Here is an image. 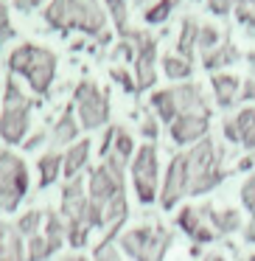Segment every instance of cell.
<instances>
[{"label":"cell","mask_w":255,"mask_h":261,"mask_svg":"<svg viewBox=\"0 0 255 261\" xmlns=\"http://www.w3.org/2000/svg\"><path fill=\"white\" fill-rule=\"evenodd\" d=\"M45 138H48V132L40 129L37 135H29V138H25V141H23V149H25V152H34L37 146H42V143H45Z\"/></svg>","instance_id":"obj_38"},{"label":"cell","mask_w":255,"mask_h":261,"mask_svg":"<svg viewBox=\"0 0 255 261\" xmlns=\"http://www.w3.org/2000/svg\"><path fill=\"white\" fill-rule=\"evenodd\" d=\"M42 222H45V214H42V211H37V208L25 211V214L17 219L14 230H17L23 239H31V236H37V233H42Z\"/></svg>","instance_id":"obj_27"},{"label":"cell","mask_w":255,"mask_h":261,"mask_svg":"<svg viewBox=\"0 0 255 261\" xmlns=\"http://www.w3.org/2000/svg\"><path fill=\"white\" fill-rule=\"evenodd\" d=\"M174 9H177V0H157L152 9L143 12V20H146L149 25H160V23H165V20L171 17Z\"/></svg>","instance_id":"obj_29"},{"label":"cell","mask_w":255,"mask_h":261,"mask_svg":"<svg viewBox=\"0 0 255 261\" xmlns=\"http://www.w3.org/2000/svg\"><path fill=\"white\" fill-rule=\"evenodd\" d=\"M48 0H14V9L17 12H23V14H29V12H34V9H42Z\"/></svg>","instance_id":"obj_40"},{"label":"cell","mask_w":255,"mask_h":261,"mask_svg":"<svg viewBox=\"0 0 255 261\" xmlns=\"http://www.w3.org/2000/svg\"><path fill=\"white\" fill-rule=\"evenodd\" d=\"M37 171H40V188H48L59 180L62 174V154L59 152H45L37 163Z\"/></svg>","instance_id":"obj_22"},{"label":"cell","mask_w":255,"mask_h":261,"mask_svg":"<svg viewBox=\"0 0 255 261\" xmlns=\"http://www.w3.org/2000/svg\"><path fill=\"white\" fill-rule=\"evenodd\" d=\"M244 261H247V258H244Z\"/></svg>","instance_id":"obj_49"},{"label":"cell","mask_w":255,"mask_h":261,"mask_svg":"<svg viewBox=\"0 0 255 261\" xmlns=\"http://www.w3.org/2000/svg\"><path fill=\"white\" fill-rule=\"evenodd\" d=\"M185 154V174H188V194L191 197H202L210 188H216L224 180V171L219 166V152L210 138H202L193 143Z\"/></svg>","instance_id":"obj_2"},{"label":"cell","mask_w":255,"mask_h":261,"mask_svg":"<svg viewBox=\"0 0 255 261\" xmlns=\"http://www.w3.org/2000/svg\"><path fill=\"white\" fill-rule=\"evenodd\" d=\"M3 110H0V138L6 143H23L25 135H29L31 126V110H34V101L20 90V85L14 82V76L6 79V87H3Z\"/></svg>","instance_id":"obj_3"},{"label":"cell","mask_w":255,"mask_h":261,"mask_svg":"<svg viewBox=\"0 0 255 261\" xmlns=\"http://www.w3.org/2000/svg\"><path fill=\"white\" fill-rule=\"evenodd\" d=\"M193 3H196V0H193Z\"/></svg>","instance_id":"obj_48"},{"label":"cell","mask_w":255,"mask_h":261,"mask_svg":"<svg viewBox=\"0 0 255 261\" xmlns=\"http://www.w3.org/2000/svg\"><path fill=\"white\" fill-rule=\"evenodd\" d=\"M210 87H213V96H216V104L221 110L233 107L238 101V90H241V79L233 73H213L210 76Z\"/></svg>","instance_id":"obj_16"},{"label":"cell","mask_w":255,"mask_h":261,"mask_svg":"<svg viewBox=\"0 0 255 261\" xmlns=\"http://www.w3.org/2000/svg\"><path fill=\"white\" fill-rule=\"evenodd\" d=\"M233 62H238V48L233 45L230 40L219 42L213 51L202 54V65L208 70H213V73H221V68H227V65H233Z\"/></svg>","instance_id":"obj_18"},{"label":"cell","mask_w":255,"mask_h":261,"mask_svg":"<svg viewBox=\"0 0 255 261\" xmlns=\"http://www.w3.org/2000/svg\"><path fill=\"white\" fill-rule=\"evenodd\" d=\"M199 29H202V25L196 23V17L182 20V31H180V40H177V57L191 62L193 51H196V42H199Z\"/></svg>","instance_id":"obj_20"},{"label":"cell","mask_w":255,"mask_h":261,"mask_svg":"<svg viewBox=\"0 0 255 261\" xmlns=\"http://www.w3.org/2000/svg\"><path fill=\"white\" fill-rule=\"evenodd\" d=\"M140 132H143V138H146L149 143H154V141H157V135H160L157 121H154V118H143L140 121Z\"/></svg>","instance_id":"obj_35"},{"label":"cell","mask_w":255,"mask_h":261,"mask_svg":"<svg viewBox=\"0 0 255 261\" xmlns=\"http://www.w3.org/2000/svg\"><path fill=\"white\" fill-rule=\"evenodd\" d=\"M171 96H174L177 104V115H205V118H210V104L199 85H191V82L177 85L171 87Z\"/></svg>","instance_id":"obj_13"},{"label":"cell","mask_w":255,"mask_h":261,"mask_svg":"<svg viewBox=\"0 0 255 261\" xmlns=\"http://www.w3.org/2000/svg\"><path fill=\"white\" fill-rule=\"evenodd\" d=\"M56 65H59V59H56V54H53L51 48L37 45L34 59H31L29 70H25V82H29V87L37 93V96H48L53 79H56Z\"/></svg>","instance_id":"obj_9"},{"label":"cell","mask_w":255,"mask_h":261,"mask_svg":"<svg viewBox=\"0 0 255 261\" xmlns=\"http://www.w3.org/2000/svg\"><path fill=\"white\" fill-rule=\"evenodd\" d=\"M73 110H76V121L81 129H101L109 121V96L107 90L96 85L90 79H81L73 90Z\"/></svg>","instance_id":"obj_5"},{"label":"cell","mask_w":255,"mask_h":261,"mask_svg":"<svg viewBox=\"0 0 255 261\" xmlns=\"http://www.w3.org/2000/svg\"><path fill=\"white\" fill-rule=\"evenodd\" d=\"M118 160H132L135 158V141H132V135L124 129V126H115V138H112V152Z\"/></svg>","instance_id":"obj_28"},{"label":"cell","mask_w":255,"mask_h":261,"mask_svg":"<svg viewBox=\"0 0 255 261\" xmlns=\"http://www.w3.org/2000/svg\"><path fill=\"white\" fill-rule=\"evenodd\" d=\"M160 65H163V73L168 76V79H174V82H182V79H188V76L193 73V65L188 62V59L177 57V54H165V57L160 59Z\"/></svg>","instance_id":"obj_24"},{"label":"cell","mask_w":255,"mask_h":261,"mask_svg":"<svg viewBox=\"0 0 255 261\" xmlns=\"http://www.w3.org/2000/svg\"><path fill=\"white\" fill-rule=\"evenodd\" d=\"M221 42V31L216 29V25H202L199 29V42H196V51H202V54H208V51H213L216 45Z\"/></svg>","instance_id":"obj_32"},{"label":"cell","mask_w":255,"mask_h":261,"mask_svg":"<svg viewBox=\"0 0 255 261\" xmlns=\"http://www.w3.org/2000/svg\"><path fill=\"white\" fill-rule=\"evenodd\" d=\"M104 6H107L109 17L115 23V31L121 34V40H129L132 37V25H129V3L126 0H104Z\"/></svg>","instance_id":"obj_21"},{"label":"cell","mask_w":255,"mask_h":261,"mask_svg":"<svg viewBox=\"0 0 255 261\" xmlns=\"http://www.w3.org/2000/svg\"><path fill=\"white\" fill-rule=\"evenodd\" d=\"M247 261H255V253H252V255H249V258H247Z\"/></svg>","instance_id":"obj_46"},{"label":"cell","mask_w":255,"mask_h":261,"mask_svg":"<svg viewBox=\"0 0 255 261\" xmlns=\"http://www.w3.org/2000/svg\"><path fill=\"white\" fill-rule=\"evenodd\" d=\"M191 239H193L196 244H208V242H213V239H216V230H213L210 225H202V227H199V230L193 233Z\"/></svg>","instance_id":"obj_39"},{"label":"cell","mask_w":255,"mask_h":261,"mask_svg":"<svg viewBox=\"0 0 255 261\" xmlns=\"http://www.w3.org/2000/svg\"><path fill=\"white\" fill-rule=\"evenodd\" d=\"M115 242L132 261H163L174 236L163 225H154V227L140 225V227H132V230H121V236Z\"/></svg>","instance_id":"obj_4"},{"label":"cell","mask_w":255,"mask_h":261,"mask_svg":"<svg viewBox=\"0 0 255 261\" xmlns=\"http://www.w3.org/2000/svg\"><path fill=\"white\" fill-rule=\"evenodd\" d=\"M132 186L143 205H152L160 194V160H157V146L143 143L135 149L132 158Z\"/></svg>","instance_id":"obj_7"},{"label":"cell","mask_w":255,"mask_h":261,"mask_svg":"<svg viewBox=\"0 0 255 261\" xmlns=\"http://www.w3.org/2000/svg\"><path fill=\"white\" fill-rule=\"evenodd\" d=\"M252 166H255V163H252V158H244L241 163H238V171H249Z\"/></svg>","instance_id":"obj_43"},{"label":"cell","mask_w":255,"mask_h":261,"mask_svg":"<svg viewBox=\"0 0 255 261\" xmlns=\"http://www.w3.org/2000/svg\"><path fill=\"white\" fill-rule=\"evenodd\" d=\"M252 163H255V152H252Z\"/></svg>","instance_id":"obj_47"},{"label":"cell","mask_w":255,"mask_h":261,"mask_svg":"<svg viewBox=\"0 0 255 261\" xmlns=\"http://www.w3.org/2000/svg\"><path fill=\"white\" fill-rule=\"evenodd\" d=\"M185 194H188L185 154H177V158H171L168 169H165V180H163V186H160L157 199H160V205H163L165 211H171Z\"/></svg>","instance_id":"obj_10"},{"label":"cell","mask_w":255,"mask_h":261,"mask_svg":"<svg viewBox=\"0 0 255 261\" xmlns=\"http://www.w3.org/2000/svg\"><path fill=\"white\" fill-rule=\"evenodd\" d=\"M208 9L221 17V14H227V12L233 9V0H208Z\"/></svg>","instance_id":"obj_41"},{"label":"cell","mask_w":255,"mask_h":261,"mask_svg":"<svg viewBox=\"0 0 255 261\" xmlns=\"http://www.w3.org/2000/svg\"><path fill=\"white\" fill-rule=\"evenodd\" d=\"M241 202H244V208L252 214L249 225L244 227V239H247L249 244H255V171L249 174V180L241 186Z\"/></svg>","instance_id":"obj_25"},{"label":"cell","mask_w":255,"mask_h":261,"mask_svg":"<svg viewBox=\"0 0 255 261\" xmlns=\"http://www.w3.org/2000/svg\"><path fill=\"white\" fill-rule=\"evenodd\" d=\"M42 17L53 31H81L87 37H96L101 45L112 40L101 0H51Z\"/></svg>","instance_id":"obj_1"},{"label":"cell","mask_w":255,"mask_h":261,"mask_svg":"<svg viewBox=\"0 0 255 261\" xmlns=\"http://www.w3.org/2000/svg\"><path fill=\"white\" fill-rule=\"evenodd\" d=\"M208 129H210V118H205V115H177L168 124L171 141L180 143V146L199 143L202 138H208Z\"/></svg>","instance_id":"obj_12"},{"label":"cell","mask_w":255,"mask_h":261,"mask_svg":"<svg viewBox=\"0 0 255 261\" xmlns=\"http://www.w3.org/2000/svg\"><path fill=\"white\" fill-rule=\"evenodd\" d=\"M48 258H51V253H48V244L42 239V233L25 239V261H48Z\"/></svg>","instance_id":"obj_30"},{"label":"cell","mask_w":255,"mask_h":261,"mask_svg":"<svg viewBox=\"0 0 255 261\" xmlns=\"http://www.w3.org/2000/svg\"><path fill=\"white\" fill-rule=\"evenodd\" d=\"M93 261H124V258H121V250L115 244H98L96 253H93Z\"/></svg>","instance_id":"obj_34"},{"label":"cell","mask_w":255,"mask_h":261,"mask_svg":"<svg viewBox=\"0 0 255 261\" xmlns=\"http://www.w3.org/2000/svg\"><path fill=\"white\" fill-rule=\"evenodd\" d=\"M29 194V166L12 149L0 152V211H14Z\"/></svg>","instance_id":"obj_6"},{"label":"cell","mask_w":255,"mask_h":261,"mask_svg":"<svg viewBox=\"0 0 255 261\" xmlns=\"http://www.w3.org/2000/svg\"><path fill=\"white\" fill-rule=\"evenodd\" d=\"M112 138H115V126H107V132H104V138H101V146H98V154H101V160L107 158L109 152H112Z\"/></svg>","instance_id":"obj_37"},{"label":"cell","mask_w":255,"mask_h":261,"mask_svg":"<svg viewBox=\"0 0 255 261\" xmlns=\"http://www.w3.org/2000/svg\"><path fill=\"white\" fill-rule=\"evenodd\" d=\"M177 225H180L188 236H193V233L205 225V219H202V214H199V208H182L180 216H177Z\"/></svg>","instance_id":"obj_31"},{"label":"cell","mask_w":255,"mask_h":261,"mask_svg":"<svg viewBox=\"0 0 255 261\" xmlns=\"http://www.w3.org/2000/svg\"><path fill=\"white\" fill-rule=\"evenodd\" d=\"M238 143H241L244 149H249V152H255V126L244 129V132H241V141H238Z\"/></svg>","instance_id":"obj_42"},{"label":"cell","mask_w":255,"mask_h":261,"mask_svg":"<svg viewBox=\"0 0 255 261\" xmlns=\"http://www.w3.org/2000/svg\"><path fill=\"white\" fill-rule=\"evenodd\" d=\"M42 239L48 244V253L56 255L65 244V219L59 216V211H48L45 214V227H42Z\"/></svg>","instance_id":"obj_19"},{"label":"cell","mask_w":255,"mask_h":261,"mask_svg":"<svg viewBox=\"0 0 255 261\" xmlns=\"http://www.w3.org/2000/svg\"><path fill=\"white\" fill-rule=\"evenodd\" d=\"M79 121H76V110L73 104H68V107L62 110V115H59L56 121H53V129H51V143L53 146H70V143H76V138H79Z\"/></svg>","instance_id":"obj_15"},{"label":"cell","mask_w":255,"mask_h":261,"mask_svg":"<svg viewBox=\"0 0 255 261\" xmlns=\"http://www.w3.org/2000/svg\"><path fill=\"white\" fill-rule=\"evenodd\" d=\"M247 62H249V68H252V79H255V51L247 54Z\"/></svg>","instance_id":"obj_45"},{"label":"cell","mask_w":255,"mask_h":261,"mask_svg":"<svg viewBox=\"0 0 255 261\" xmlns=\"http://www.w3.org/2000/svg\"><path fill=\"white\" fill-rule=\"evenodd\" d=\"M238 101H255V79H252V76L241 82V90H238Z\"/></svg>","instance_id":"obj_36"},{"label":"cell","mask_w":255,"mask_h":261,"mask_svg":"<svg viewBox=\"0 0 255 261\" xmlns=\"http://www.w3.org/2000/svg\"><path fill=\"white\" fill-rule=\"evenodd\" d=\"M109 73H112V79L118 82V85L124 87L126 93H137V87H135V76H132L126 68H112Z\"/></svg>","instance_id":"obj_33"},{"label":"cell","mask_w":255,"mask_h":261,"mask_svg":"<svg viewBox=\"0 0 255 261\" xmlns=\"http://www.w3.org/2000/svg\"><path fill=\"white\" fill-rule=\"evenodd\" d=\"M152 107L160 115V121H165V124H171L177 118V104H174V96H171V87L168 90H154Z\"/></svg>","instance_id":"obj_26"},{"label":"cell","mask_w":255,"mask_h":261,"mask_svg":"<svg viewBox=\"0 0 255 261\" xmlns=\"http://www.w3.org/2000/svg\"><path fill=\"white\" fill-rule=\"evenodd\" d=\"M59 216L65 219V225L68 222H84L87 225V186L81 177H73V180L65 182L62 202H59Z\"/></svg>","instance_id":"obj_11"},{"label":"cell","mask_w":255,"mask_h":261,"mask_svg":"<svg viewBox=\"0 0 255 261\" xmlns=\"http://www.w3.org/2000/svg\"><path fill=\"white\" fill-rule=\"evenodd\" d=\"M199 214H202V219H210L216 236H219V233H236L238 227H241V214H238L236 208L213 211L210 205H205V208H199Z\"/></svg>","instance_id":"obj_17"},{"label":"cell","mask_w":255,"mask_h":261,"mask_svg":"<svg viewBox=\"0 0 255 261\" xmlns=\"http://www.w3.org/2000/svg\"><path fill=\"white\" fill-rule=\"evenodd\" d=\"M34 51H37L34 42H23V45H17L12 54H9L6 65H9V70H12V76H14V73H17V76H25L31 59H34Z\"/></svg>","instance_id":"obj_23"},{"label":"cell","mask_w":255,"mask_h":261,"mask_svg":"<svg viewBox=\"0 0 255 261\" xmlns=\"http://www.w3.org/2000/svg\"><path fill=\"white\" fill-rule=\"evenodd\" d=\"M202 261H224V255H219V253H208Z\"/></svg>","instance_id":"obj_44"},{"label":"cell","mask_w":255,"mask_h":261,"mask_svg":"<svg viewBox=\"0 0 255 261\" xmlns=\"http://www.w3.org/2000/svg\"><path fill=\"white\" fill-rule=\"evenodd\" d=\"M129 42L135 45V87L137 93L154 87L157 82V40L149 31H132Z\"/></svg>","instance_id":"obj_8"},{"label":"cell","mask_w":255,"mask_h":261,"mask_svg":"<svg viewBox=\"0 0 255 261\" xmlns=\"http://www.w3.org/2000/svg\"><path fill=\"white\" fill-rule=\"evenodd\" d=\"M90 152H93V141H87V138H81V141L70 143L68 152L62 154V177H65V180L81 177L84 166L90 163Z\"/></svg>","instance_id":"obj_14"}]
</instances>
